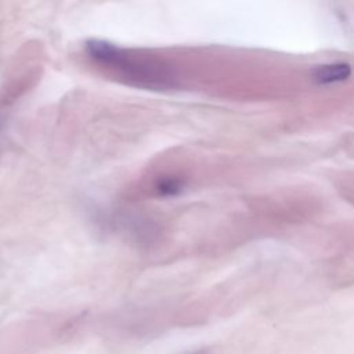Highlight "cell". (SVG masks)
Instances as JSON below:
<instances>
[{
  "instance_id": "obj_3",
  "label": "cell",
  "mask_w": 354,
  "mask_h": 354,
  "mask_svg": "<svg viewBox=\"0 0 354 354\" xmlns=\"http://www.w3.org/2000/svg\"><path fill=\"white\" fill-rule=\"evenodd\" d=\"M192 354H206L205 351H196V353H192Z\"/></svg>"
},
{
  "instance_id": "obj_2",
  "label": "cell",
  "mask_w": 354,
  "mask_h": 354,
  "mask_svg": "<svg viewBox=\"0 0 354 354\" xmlns=\"http://www.w3.org/2000/svg\"><path fill=\"white\" fill-rule=\"evenodd\" d=\"M351 75V68L347 62H333L319 65L314 69L313 79L318 84H333L348 79Z\"/></svg>"
},
{
  "instance_id": "obj_1",
  "label": "cell",
  "mask_w": 354,
  "mask_h": 354,
  "mask_svg": "<svg viewBox=\"0 0 354 354\" xmlns=\"http://www.w3.org/2000/svg\"><path fill=\"white\" fill-rule=\"evenodd\" d=\"M86 53L93 64L126 84L149 90H173L178 86L174 66L156 55L102 40L88 41Z\"/></svg>"
}]
</instances>
